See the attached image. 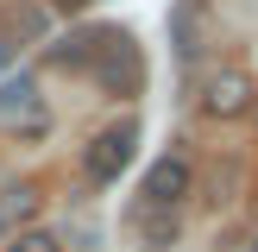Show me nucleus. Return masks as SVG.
Returning <instances> with one entry per match:
<instances>
[{
  "label": "nucleus",
  "instance_id": "nucleus-1",
  "mask_svg": "<svg viewBox=\"0 0 258 252\" xmlns=\"http://www.w3.org/2000/svg\"><path fill=\"white\" fill-rule=\"evenodd\" d=\"M133 145H139V126L133 120L107 126V133H95V145L82 151V170L95 176V183H120V170L133 164Z\"/></svg>",
  "mask_w": 258,
  "mask_h": 252
},
{
  "label": "nucleus",
  "instance_id": "nucleus-2",
  "mask_svg": "<svg viewBox=\"0 0 258 252\" xmlns=\"http://www.w3.org/2000/svg\"><path fill=\"white\" fill-rule=\"evenodd\" d=\"M252 76L246 70H221V76H208V88H202V113H214V120H239V113L252 107Z\"/></svg>",
  "mask_w": 258,
  "mask_h": 252
},
{
  "label": "nucleus",
  "instance_id": "nucleus-3",
  "mask_svg": "<svg viewBox=\"0 0 258 252\" xmlns=\"http://www.w3.org/2000/svg\"><path fill=\"white\" fill-rule=\"evenodd\" d=\"M189 183H196V170H189V158H158L145 176V202L151 208H170V202L189 196Z\"/></svg>",
  "mask_w": 258,
  "mask_h": 252
},
{
  "label": "nucleus",
  "instance_id": "nucleus-4",
  "mask_svg": "<svg viewBox=\"0 0 258 252\" xmlns=\"http://www.w3.org/2000/svg\"><path fill=\"white\" fill-rule=\"evenodd\" d=\"M32 208H38V196H32V189H7V214H13V221H25Z\"/></svg>",
  "mask_w": 258,
  "mask_h": 252
},
{
  "label": "nucleus",
  "instance_id": "nucleus-5",
  "mask_svg": "<svg viewBox=\"0 0 258 252\" xmlns=\"http://www.w3.org/2000/svg\"><path fill=\"white\" fill-rule=\"evenodd\" d=\"M13 252H57V239H50V233H19Z\"/></svg>",
  "mask_w": 258,
  "mask_h": 252
},
{
  "label": "nucleus",
  "instance_id": "nucleus-6",
  "mask_svg": "<svg viewBox=\"0 0 258 252\" xmlns=\"http://www.w3.org/2000/svg\"><path fill=\"white\" fill-rule=\"evenodd\" d=\"M7 70H13V44L0 38V76H7Z\"/></svg>",
  "mask_w": 258,
  "mask_h": 252
}]
</instances>
